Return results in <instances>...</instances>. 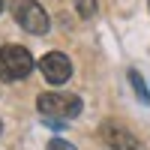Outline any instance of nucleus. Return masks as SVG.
<instances>
[{
    "label": "nucleus",
    "mask_w": 150,
    "mask_h": 150,
    "mask_svg": "<svg viewBox=\"0 0 150 150\" xmlns=\"http://www.w3.org/2000/svg\"><path fill=\"white\" fill-rule=\"evenodd\" d=\"M36 111L51 129H66V123L81 114V99L75 93H42L36 99Z\"/></svg>",
    "instance_id": "nucleus-1"
},
{
    "label": "nucleus",
    "mask_w": 150,
    "mask_h": 150,
    "mask_svg": "<svg viewBox=\"0 0 150 150\" xmlns=\"http://www.w3.org/2000/svg\"><path fill=\"white\" fill-rule=\"evenodd\" d=\"M72 3H75V12L81 18H93L96 15V0H72Z\"/></svg>",
    "instance_id": "nucleus-7"
},
{
    "label": "nucleus",
    "mask_w": 150,
    "mask_h": 150,
    "mask_svg": "<svg viewBox=\"0 0 150 150\" xmlns=\"http://www.w3.org/2000/svg\"><path fill=\"white\" fill-rule=\"evenodd\" d=\"M0 132H3V123H0Z\"/></svg>",
    "instance_id": "nucleus-10"
},
{
    "label": "nucleus",
    "mask_w": 150,
    "mask_h": 150,
    "mask_svg": "<svg viewBox=\"0 0 150 150\" xmlns=\"http://www.w3.org/2000/svg\"><path fill=\"white\" fill-rule=\"evenodd\" d=\"M33 72V54L21 45H3L0 48V78L3 81H21Z\"/></svg>",
    "instance_id": "nucleus-2"
},
{
    "label": "nucleus",
    "mask_w": 150,
    "mask_h": 150,
    "mask_svg": "<svg viewBox=\"0 0 150 150\" xmlns=\"http://www.w3.org/2000/svg\"><path fill=\"white\" fill-rule=\"evenodd\" d=\"M12 15H15V21L27 33H33V36H42V33H48V27H51L48 12L36 3V0H15V3H12Z\"/></svg>",
    "instance_id": "nucleus-3"
},
{
    "label": "nucleus",
    "mask_w": 150,
    "mask_h": 150,
    "mask_svg": "<svg viewBox=\"0 0 150 150\" xmlns=\"http://www.w3.org/2000/svg\"><path fill=\"white\" fill-rule=\"evenodd\" d=\"M0 12H3V0H0Z\"/></svg>",
    "instance_id": "nucleus-9"
},
{
    "label": "nucleus",
    "mask_w": 150,
    "mask_h": 150,
    "mask_svg": "<svg viewBox=\"0 0 150 150\" xmlns=\"http://www.w3.org/2000/svg\"><path fill=\"white\" fill-rule=\"evenodd\" d=\"M102 141L111 150H138V138L129 135L123 126H117V123H105L102 126Z\"/></svg>",
    "instance_id": "nucleus-5"
},
{
    "label": "nucleus",
    "mask_w": 150,
    "mask_h": 150,
    "mask_svg": "<svg viewBox=\"0 0 150 150\" xmlns=\"http://www.w3.org/2000/svg\"><path fill=\"white\" fill-rule=\"evenodd\" d=\"M129 84H132V90H135V96H138V102H150V90H147V84H144V78L135 69H129Z\"/></svg>",
    "instance_id": "nucleus-6"
},
{
    "label": "nucleus",
    "mask_w": 150,
    "mask_h": 150,
    "mask_svg": "<svg viewBox=\"0 0 150 150\" xmlns=\"http://www.w3.org/2000/svg\"><path fill=\"white\" fill-rule=\"evenodd\" d=\"M39 72H42V78H45L48 84L60 87V84H66V81L72 78V63H69V57H66L63 51H48V54L39 60Z\"/></svg>",
    "instance_id": "nucleus-4"
},
{
    "label": "nucleus",
    "mask_w": 150,
    "mask_h": 150,
    "mask_svg": "<svg viewBox=\"0 0 150 150\" xmlns=\"http://www.w3.org/2000/svg\"><path fill=\"white\" fill-rule=\"evenodd\" d=\"M48 150H75V147L63 138H54V141H48Z\"/></svg>",
    "instance_id": "nucleus-8"
}]
</instances>
